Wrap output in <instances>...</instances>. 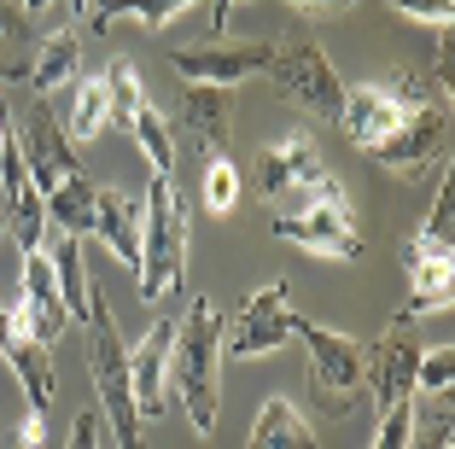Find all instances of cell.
I'll return each instance as SVG.
<instances>
[{"mask_svg": "<svg viewBox=\"0 0 455 449\" xmlns=\"http://www.w3.org/2000/svg\"><path fill=\"white\" fill-rule=\"evenodd\" d=\"M170 385L188 409L193 432H216V409H222V309L216 298H193L188 321H175L170 344Z\"/></svg>", "mask_w": 455, "mask_h": 449, "instance_id": "1", "label": "cell"}, {"mask_svg": "<svg viewBox=\"0 0 455 449\" xmlns=\"http://www.w3.org/2000/svg\"><path fill=\"white\" fill-rule=\"evenodd\" d=\"M140 298L152 309L170 304L181 280H188V204L175 193L170 175L152 170V187H147V204H140Z\"/></svg>", "mask_w": 455, "mask_h": 449, "instance_id": "2", "label": "cell"}, {"mask_svg": "<svg viewBox=\"0 0 455 449\" xmlns=\"http://www.w3.org/2000/svg\"><path fill=\"white\" fill-rule=\"evenodd\" d=\"M88 368H94V391H100V421H111V444L117 449H152L147 444V421L134 409V385H129V350L117 339V316H111L106 292L94 286L88 304Z\"/></svg>", "mask_w": 455, "mask_h": 449, "instance_id": "3", "label": "cell"}, {"mask_svg": "<svg viewBox=\"0 0 455 449\" xmlns=\"http://www.w3.org/2000/svg\"><path fill=\"white\" fill-rule=\"evenodd\" d=\"M368 158H374L379 170H391L397 181H427L432 170H443V164H450V88L432 76L427 88L409 100L403 123L368 152Z\"/></svg>", "mask_w": 455, "mask_h": 449, "instance_id": "4", "label": "cell"}, {"mask_svg": "<svg viewBox=\"0 0 455 449\" xmlns=\"http://www.w3.org/2000/svg\"><path fill=\"white\" fill-rule=\"evenodd\" d=\"M263 70L275 76V93H281L286 106H298L304 117H315V123H339L345 82H339V70L327 65V53L315 47V36H309L304 24L268 41V65Z\"/></svg>", "mask_w": 455, "mask_h": 449, "instance_id": "5", "label": "cell"}, {"mask_svg": "<svg viewBox=\"0 0 455 449\" xmlns=\"http://www.w3.org/2000/svg\"><path fill=\"white\" fill-rule=\"evenodd\" d=\"M275 234L304 245V252H315V257H333V263L362 257V228H356V216H350V204L339 198V187H322V193H309V198H298V204H286V211H275Z\"/></svg>", "mask_w": 455, "mask_h": 449, "instance_id": "6", "label": "cell"}, {"mask_svg": "<svg viewBox=\"0 0 455 449\" xmlns=\"http://www.w3.org/2000/svg\"><path fill=\"white\" fill-rule=\"evenodd\" d=\"M292 339H304L309 350V391L322 409H350L362 391V339L350 333H333L322 321L292 316Z\"/></svg>", "mask_w": 455, "mask_h": 449, "instance_id": "7", "label": "cell"}, {"mask_svg": "<svg viewBox=\"0 0 455 449\" xmlns=\"http://www.w3.org/2000/svg\"><path fill=\"white\" fill-rule=\"evenodd\" d=\"M322 187H339V181L327 175V164H322L309 134H286V140L257 152V198H263L268 211H286V204L322 193Z\"/></svg>", "mask_w": 455, "mask_h": 449, "instance_id": "8", "label": "cell"}, {"mask_svg": "<svg viewBox=\"0 0 455 449\" xmlns=\"http://www.w3.org/2000/svg\"><path fill=\"white\" fill-rule=\"evenodd\" d=\"M292 339V309H286V280H268L240 304V316L222 321V357L234 362H263Z\"/></svg>", "mask_w": 455, "mask_h": 449, "instance_id": "9", "label": "cell"}, {"mask_svg": "<svg viewBox=\"0 0 455 449\" xmlns=\"http://www.w3.org/2000/svg\"><path fill=\"white\" fill-rule=\"evenodd\" d=\"M427 70H409V76H397L391 88H379V82H362V88H345V106H339V123H345V134L362 146V152H374L379 140H386L391 129L403 123V111H409V100H415L420 88H427Z\"/></svg>", "mask_w": 455, "mask_h": 449, "instance_id": "10", "label": "cell"}, {"mask_svg": "<svg viewBox=\"0 0 455 449\" xmlns=\"http://www.w3.org/2000/svg\"><path fill=\"white\" fill-rule=\"evenodd\" d=\"M0 357H6V368L18 373V385H24V397H29V409L47 414V403H53L59 380H53L47 339L36 333V321H29L24 304H0Z\"/></svg>", "mask_w": 455, "mask_h": 449, "instance_id": "11", "label": "cell"}, {"mask_svg": "<svg viewBox=\"0 0 455 449\" xmlns=\"http://www.w3.org/2000/svg\"><path fill=\"white\" fill-rule=\"evenodd\" d=\"M415 362H420V344L415 333L391 327L379 333L374 344H362V391H374V409H397V403H415Z\"/></svg>", "mask_w": 455, "mask_h": 449, "instance_id": "12", "label": "cell"}, {"mask_svg": "<svg viewBox=\"0 0 455 449\" xmlns=\"http://www.w3.org/2000/svg\"><path fill=\"white\" fill-rule=\"evenodd\" d=\"M263 65H268V41H188V47H170V70L181 82H204V88H240Z\"/></svg>", "mask_w": 455, "mask_h": 449, "instance_id": "13", "label": "cell"}, {"mask_svg": "<svg viewBox=\"0 0 455 449\" xmlns=\"http://www.w3.org/2000/svg\"><path fill=\"white\" fill-rule=\"evenodd\" d=\"M18 152H24V170H29V181L41 187V198L53 193L65 175H76V146L65 140V123L53 117V106H47L41 93H36V106H29V117H24Z\"/></svg>", "mask_w": 455, "mask_h": 449, "instance_id": "14", "label": "cell"}, {"mask_svg": "<svg viewBox=\"0 0 455 449\" xmlns=\"http://www.w3.org/2000/svg\"><path fill=\"white\" fill-rule=\"evenodd\" d=\"M170 344H175V321H158V327L129 350L134 409H140V421H147V426H158L164 421V403H170Z\"/></svg>", "mask_w": 455, "mask_h": 449, "instance_id": "15", "label": "cell"}, {"mask_svg": "<svg viewBox=\"0 0 455 449\" xmlns=\"http://www.w3.org/2000/svg\"><path fill=\"white\" fill-rule=\"evenodd\" d=\"M181 129L199 146V158L204 152H228V134H234V88L188 82V93H181Z\"/></svg>", "mask_w": 455, "mask_h": 449, "instance_id": "16", "label": "cell"}, {"mask_svg": "<svg viewBox=\"0 0 455 449\" xmlns=\"http://www.w3.org/2000/svg\"><path fill=\"white\" fill-rule=\"evenodd\" d=\"M403 263H409V280H415V298L403 304L397 321H420V316H438V309H450V252H438V245H427V239H409L403 245Z\"/></svg>", "mask_w": 455, "mask_h": 449, "instance_id": "17", "label": "cell"}, {"mask_svg": "<svg viewBox=\"0 0 455 449\" xmlns=\"http://www.w3.org/2000/svg\"><path fill=\"white\" fill-rule=\"evenodd\" d=\"M94 239L117 257L123 269H140V198L117 193V187H100V204H94Z\"/></svg>", "mask_w": 455, "mask_h": 449, "instance_id": "18", "label": "cell"}, {"mask_svg": "<svg viewBox=\"0 0 455 449\" xmlns=\"http://www.w3.org/2000/svg\"><path fill=\"white\" fill-rule=\"evenodd\" d=\"M18 304L29 309V321H36V333L47 344L59 339V333H65V298H59V280H53V257L41 252H24V286H18Z\"/></svg>", "mask_w": 455, "mask_h": 449, "instance_id": "19", "label": "cell"}, {"mask_svg": "<svg viewBox=\"0 0 455 449\" xmlns=\"http://www.w3.org/2000/svg\"><path fill=\"white\" fill-rule=\"evenodd\" d=\"M245 449H315V426H309V414L298 409L292 397H268L251 421Z\"/></svg>", "mask_w": 455, "mask_h": 449, "instance_id": "20", "label": "cell"}, {"mask_svg": "<svg viewBox=\"0 0 455 449\" xmlns=\"http://www.w3.org/2000/svg\"><path fill=\"white\" fill-rule=\"evenodd\" d=\"M82 70V29H53V36H41L36 41V65H29V93H59L65 82H76Z\"/></svg>", "mask_w": 455, "mask_h": 449, "instance_id": "21", "label": "cell"}, {"mask_svg": "<svg viewBox=\"0 0 455 449\" xmlns=\"http://www.w3.org/2000/svg\"><path fill=\"white\" fill-rule=\"evenodd\" d=\"M47 257H53V280H59V298H65V316L70 321H88L94 280H88V263H82V234H59Z\"/></svg>", "mask_w": 455, "mask_h": 449, "instance_id": "22", "label": "cell"}, {"mask_svg": "<svg viewBox=\"0 0 455 449\" xmlns=\"http://www.w3.org/2000/svg\"><path fill=\"white\" fill-rule=\"evenodd\" d=\"M94 204H100V187L76 170L47 193V222H53L59 234H94Z\"/></svg>", "mask_w": 455, "mask_h": 449, "instance_id": "23", "label": "cell"}, {"mask_svg": "<svg viewBox=\"0 0 455 449\" xmlns=\"http://www.w3.org/2000/svg\"><path fill=\"white\" fill-rule=\"evenodd\" d=\"M36 41H29V12L18 0H0V82H29Z\"/></svg>", "mask_w": 455, "mask_h": 449, "instance_id": "24", "label": "cell"}, {"mask_svg": "<svg viewBox=\"0 0 455 449\" xmlns=\"http://www.w3.org/2000/svg\"><path fill=\"white\" fill-rule=\"evenodd\" d=\"M106 123H111L106 82H100V76L70 82V93H65V134H70V140H94V134L106 129Z\"/></svg>", "mask_w": 455, "mask_h": 449, "instance_id": "25", "label": "cell"}, {"mask_svg": "<svg viewBox=\"0 0 455 449\" xmlns=\"http://www.w3.org/2000/svg\"><path fill=\"white\" fill-rule=\"evenodd\" d=\"M188 6H199V0H94V12H88L82 29H111L117 18H140L147 29H164L170 18L188 12Z\"/></svg>", "mask_w": 455, "mask_h": 449, "instance_id": "26", "label": "cell"}, {"mask_svg": "<svg viewBox=\"0 0 455 449\" xmlns=\"http://www.w3.org/2000/svg\"><path fill=\"white\" fill-rule=\"evenodd\" d=\"M106 106H111V129H129L134 111L147 106V93H140V70H134V59H111L106 65Z\"/></svg>", "mask_w": 455, "mask_h": 449, "instance_id": "27", "label": "cell"}, {"mask_svg": "<svg viewBox=\"0 0 455 449\" xmlns=\"http://www.w3.org/2000/svg\"><path fill=\"white\" fill-rule=\"evenodd\" d=\"M199 204H204V216H228L240 204V170H234L228 152H211V164L199 175Z\"/></svg>", "mask_w": 455, "mask_h": 449, "instance_id": "28", "label": "cell"}, {"mask_svg": "<svg viewBox=\"0 0 455 449\" xmlns=\"http://www.w3.org/2000/svg\"><path fill=\"white\" fill-rule=\"evenodd\" d=\"M129 134L140 140V152H147V164H152L158 175H170V170H175V140H170V123L158 117V106H140V111H134Z\"/></svg>", "mask_w": 455, "mask_h": 449, "instance_id": "29", "label": "cell"}, {"mask_svg": "<svg viewBox=\"0 0 455 449\" xmlns=\"http://www.w3.org/2000/svg\"><path fill=\"white\" fill-rule=\"evenodd\" d=\"M450 385H455V350H450V344H438V350H420V362H415V391L450 397Z\"/></svg>", "mask_w": 455, "mask_h": 449, "instance_id": "30", "label": "cell"}, {"mask_svg": "<svg viewBox=\"0 0 455 449\" xmlns=\"http://www.w3.org/2000/svg\"><path fill=\"white\" fill-rule=\"evenodd\" d=\"M415 403H397V409H386L379 414V432H374V444L368 449H409V437H415Z\"/></svg>", "mask_w": 455, "mask_h": 449, "instance_id": "31", "label": "cell"}, {"mask_svg": "<svg viewBox=\"0 0 455 449\" xmlns=\"http://www.w3.org/2000/svg\"><path fill=\"white\" fill-rule=\"evenodd\" d=\"M386 6L420 18V24H438V29H450V18H455V0H386Z\"/></svg>", "mask_w": 455, "mask_h": 449, "instance_id": "32", "label": "cell"}, {"mask_svg": "<svg viewBox=\"0 0 455 449\" xmlns=\"http://www.w3.org/2000/svg\"><path fill=\"white\" fill-rule=\"evenodd\" d=\"M65 449H100V414H76V426H70V444Z\"/></svg>", "mask_w": 455, "mask_h": 449, "instance_id": "33", "label": "cell"}, {"mask_svg": "<svg viewBox=\"0 0 455 449\" xmlns=\"http://www.w3.org/2000/svg\"><path fill=\"white\" fill-rule=\"evenodd\" d=\"M18 444H24V449H41V444H47V421H41V409L24 414V432H18Z\"/></svg>", "mask_w": 455, "mask_h": 449, "instance_id": "34", "label": "cell"}, {"mask_svg": "<svg viewBox=\"0 0 455 449\" xmlns=\"http://www.w3.org/2000/svg\"><path fill=\"white\" fill-rule=\"evenodd\" d=\"M6 158H18V129H12V111L0 106V164Z\"/></svg>", "mask_w": 455, "mask_h": 449, "instance_id": "35", "label": "cell"}, {"mask_svg": "<svg viewBox=\"0 0 455 449\" xmlns=\"http://www.w3.org/2000/svg\"><path fill=\"white\" fill-rule=\"evenodd\" d=\"M292 12H350L356 0H286Z\"/></svg>", "mask_w": 455, "mask_h": 449, "instance_id": "36", "label": "cell"}, {"mask_svg": "<svg viewBox=\"0 0 455 449\" xmlns=\"http://www.w3.org/2000/svg\"><path fill=\"white\" fill-rule=\"evenodd\" d=\"M228 12H234V0H211V24H216V29L228 24Z\"/></svg>", "mask_w": 455, "mask_h": 449, "instance_id": "37", "label": "cell"}, {"mask_svg": "<svg viewBox=\"0 0 455 449\" xmlns=\"http://www.w3.org/2000/svg\"><path fill=\"white\" fill-rule=\"evenodd\" d=\"M70 12H76V29L88 24V12H94V0H70Z\"/></svg>", "mask_w": 455, "mask_h": 449, "instance_id": "38", "label": "cell"}, {"mask_svg": "<svg viewBox=\"0 0 455 449\" xmlns=\"http://www.w3.org/2000/svg\"><path fill=\"white\" fill-rule=\"evenodd\" d=\"M47 6H53V0H24V12L36 18V12H47Z\"/></svg>", "mask_w": 455, "mask_h": 449, "instance_id": "39", "label": "cell"}, {"mask_svg": "<svg viewBox=\"0 0 455 449\" xmlns=\"http://www.w3.org/2000/svg\"><path fill=\"white\" fill-rule=\"evenodd\" d=\"M0 239H6V211H0Z\"/></svg>", "mask_w": 455, "mask_h": 449, "instance_id": "40", "label": "cell"}, {"mask_svg": "<svg viewBox=\"0 0 455 449\" xmlns=\"http://www.w3.org/2000/svg\"><path fill=\"white\" fill-rule=\"evenodd\" d=\"M0 304H6V292H0Z\"/></svg>", "mask_w": 455, "mask_h": 449, "instance_id": "41", "label": "cell"}]
</instances>
